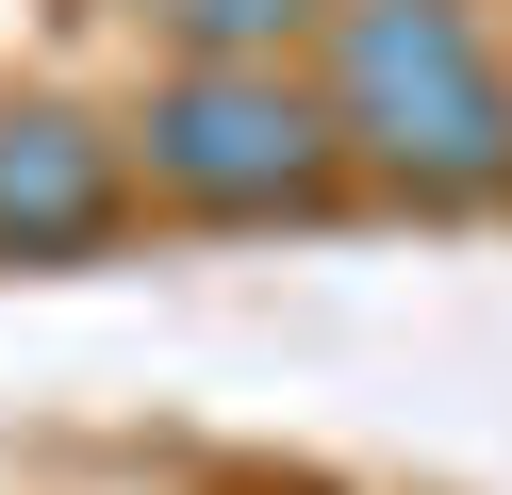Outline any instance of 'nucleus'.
Listing matches in <instances>:
<instances>
[{"mask_svg":"<svg viewBox=\"0 0 512 495\" xmlns=\"http://www.w3.org/2000/svg\"><path fill=\"white\" fill-rule=\"evenodd\" d=\"M182 33H199V66H248V50H281V33L314 17V0H166Z\"/></svg>","mask_w":512,"mask_h":495,"instance_id":"obj_4","label":"nucleus"},{"mask_svg":"<svg viewBox=\"0 0 512 495\" xmlns=\"http://www.w3.org/2000/svg\"><path fill=\"white\" fill-rule=\"evenodd\" d=\"M314 165H331V116L265 66H182L149 99V182H182V198H298Z\"/></svg>","mask_w":512,"mask_h":495,"instance_id":"obj_2","label":"nucleus"},{"mask_svg":"<svg viewBox=\"0 0 512 495\" xmlns=\"http://www.w3.org/2000/svg\"><path fill=\"white\" fill-rule=\"evenodd\" d=\"M116 198V149L83 116H0V248H67V231H100Z\"/></svg>","mask_w":512,"mask_h":495,"instance_id":"obj_3","label":"nucleus"},{"mask_svg":"<svg viewBox=\"0 0 512 495\" xmlns=\"http://www.w3.org/2000/svg\"><path fill=\"white\" fill-rule=\"evenodd\" d=\"M331 132L430 165V182H479L512 149V83L496 50L463 33V0H347V83H331Z\"/></svg>","mask_w":512,"mask_h":495,"instance_id":"obj_1","label":"nucleus"}]
</instances>
